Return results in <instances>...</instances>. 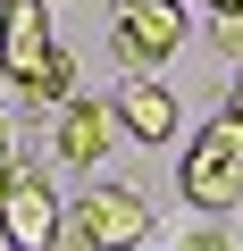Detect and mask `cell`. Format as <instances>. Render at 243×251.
<instances>
[{
	"instance_id": "8",
	"label": "cell",
	"mask_w": 243,
	"mask_h": 251,
	"mask_svg": "<svg viewBox=\"0 0 243 251\" xmlns=\"http://www.w3.org/2000/svg\"><path fill=\"white\" fill-rule=\"evenodd\" d=\"M210 42H218V59L243 75V9H226V17H210Z\"/></svg>"
},
{
	"instance_id": "13",
	"label": "cell",
	"mask_w": 243,
	"mask_h": 251,
	"mask_svg": "<svg viewBox=\"0 0 243 251\" xmlns=\"http://www.w3.org/2000/svg\"><path fill=\"white\" fill-rule=\"evenodd\" d=\"M0 251H9V234H0Z\"/></svg>"
},
{
	"instance_id": "4",
	"label": "cell",
	"mask_w": 243,
	"mask_h": 251,
	"mask_svg": "<svg viewBox=\"0 0 243 251\" xmlns=\"http://www.w3.org/2000/svg\"><path fill=\"white\" fill-rule=\"evenodd\" d=\"M59 193L34 159H0V234H9V251H51L59 234Z\"/></svg>"
},
{
	"instance_id": "3",
	"label": "cell",
	"mask_w": 243,
	"mask_h": 251,
	"mask_svg": "<svg viewBox=\"0 0 243 251\" xmlns=\"http://www.w3.org/2000/svg\"><path fill=\"white\" fill-rule=\"evenodd\" d=\"M185 0H117L109 9V59L126 67V75H151L185 50Z\"/></svg>"
},
{
	"instance_id": "11",
	"label": "cell",
	"mask_w": 243,
	"mask_h": 251,
	"mask_svg": "<svg viewBox=\"0 0 243 251\" xmlns=\"http://www.w3.org/2000/svg\"><path fill=\"white\" fill-rule=\"evenodd\" d=\"M185 9H210V17H226V9H243V0H185Z\"/></svg>"
},
{
	"instance_id": "2",
	"label": "cell",
	"mask_w": 243,
	"mask_h": 251,
	"mask_svg": "<svg viewBox=\"0 0 243 251\" xmlns=\"http://www.w3.org/2000/svg\"><path fill=\"white\" fill-rule=\"evenodd\" d=\"M176 193H185L201 218H226V209L243 201V126H235V117L193 126V151L176 159Z\"/></svg>"
},
{
	"instance_id": "10",
	"label": "cell",
	"mask_w": 243,
	"mask_h": 251,
	"mask_svg": "<svg viewBox=\"0 0 243 251\" xmlns=\"http://www.w3.org/2000/svg\"><path fill=\"white\" fill-rule=\"evenodd\" d=\"M218 117H235V126H243V75L226 84V109H218Z\"/></svg>"
},
{
	"instance_id": "6",
	"label": "cell",
	"mask_w": 243,
	"mask_h": 251,
	"mask_svg": "<svg viewBox=\"0 0 243 251\" xmlns=\"http://www.w3.org/2000/svg\"><path fill=\"white\" fill-rule=\"evenodd\" d=\"M67 218L84 226L92 251H135V243L151 234V193H135V184H92Z\"/></svg>"
},
{
	"instance_id": "9",
	"label": "cell",
	"mask_w": 243,
	"mask_h": 251,
	"mask_svg": "<svg viewBox=\"0 0 243 251\" xmlns=\"http://www.w3.org/2000/svg\"><path fill=\"white\" fill-rule=\"evenodd\" d=\"M176 251H235V234H226L218 218H193V226L176 234Z\"/></svg>"
},
{
	"instance_id": "12",
	"label": "cell",
	"mask_w": 243,
	"mask_h": 251,
	"mask_svg": "<svg viewBox=\"0 0 243 251\" xmlns=\"http://www.w3.org/2000/svg\"><path fill=\"white\" fill-rule=\"evenodd\" d=\"M0 134H9V84H0Z\"/></svg>"
},
{
	"instance_id": "1",
	"label": "cell",
	"mask_w": 243,
	"mask_h": 251,
	"mask_svg": "<svg viewBox=\"0 0 243 251\" xmlns=\"http://www.w3.org/2000/svg\"><path fill=\"white\" fill-rule=\"evenodd\" d=\"M0 84H17L42 117L76 100V59L59 50V0H0Z\"/></svg>"
},
{
	"instance_id": "14",
	"label": "cell",
	"mask_w": 243,
	"mask_h": 251,
	"mask_svg": "<svg viewBox=\"0 0 243 251\" xmlns=\"http://www.w3.org/2000/svg\"><path fill=\"white\" fill-rule=\"evenodd\" d=\"M0 159H9V151H0Z\"/></svg>"
},
{
	"instance_id": "5",
	"label": "cell",
	"mask_w": 243,
	"mask_h": 251,
	"mask_svg": "<svg viewBox=\"0 0 243 251\" xmlns=\"http://www.w3.org/2000/svg\"><path fill=\"white\" fill-rule=\"evenodd\" d=\"M42 151H59L67 168H92V159H109V151H117V109H109V100H92V92L59 100V109L42 117Z\"/></svg>"
},
{
	"instance_id": "7",
	"label": "cell",
	"mask_w": 243,
	"mask_h": 251,
	"mask_svg": "<svg viewBox=\"0 0 243 251\" xmlns=\"http://www.w3.org/2000/svg\"><path fill=\"white\" fill-rule=\"evenodd\" d=\"M117 134L126 143H143V151H160V143H176V126H185V109H176V92L168 84H151V75H126L117 84Z\"/></svg>"
}]
</instances>
